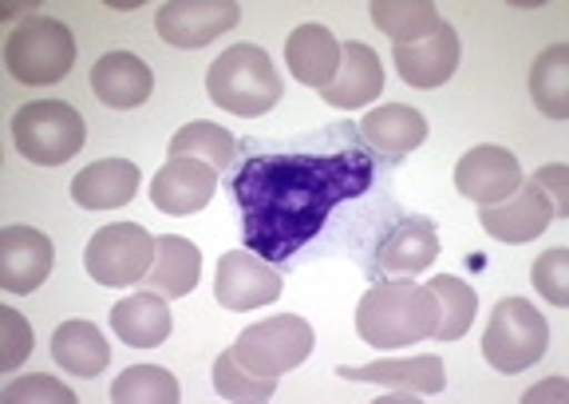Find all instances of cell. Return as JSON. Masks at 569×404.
Masks as SVG:
<instances>
[{
	"mask_svg": "<svg viewBox=\"0 0 569 404\" xmlns=\"http://www.w3.org/2000/svg\"><path fill=\"white\" fill-rule=\"evenodd\" d=\"M533 179H538V187H542L546 195H550L553 215L569 218V167L566 162H550V167H542V171H533Z\"/></svg>",
	"mask_w": 569,
	"mask_h": 404,
	"instance_id": "cell-35",
	"label": "cell"
},
{
	"mask_svg": "<svg viewBox=\"0 0 569 404\" xmlns=\"http://www.w3.org/2000/svg\"><path fill=\"white\" fill-rule=\"evenodd\" d=\"M553 218L558 215H553L550 195H546V190L538 187V179L530 175V179H522V187H518L510 198L482 207L479 223L495 243L522 246V243H533V238H538Z\"/></svg>",
	"mask_w": 569,
	"mask_h": 404,
	"instance_id": "cell-11",
	"label": "cell"
},
{
	"mask_svg": "<svg viewBox=\"0 0 569 404\" xmlns=\"http://www.w3.org/2000/svg\"><path fill=\"white\" fill-rule=\"evenodd\" d=\"M178 381L174 373L159 365H134L111 385V401L116 404H174L178 401Z\"/></svg>",
	"mask_w": 569,
	"mask_h": 404,
	"instance_id": "cell-30",
	"label": "cell"
},
{
	"mask_svg": "<svg viewBox=\"0 0 569 404\" xmlns=\"http://www.w3.org/2000/svg\"><path fill=\"white\" fill-rule=\"evenodd\" d=\"M345 381H365V385H388L396 393H416V396H436L447 385V368L439 357L423 353V357H391L372 361L360 368H337Z\"/></svg>",
	"mask_w": 569,
	"mask_h": 404,
	"instance_id": "cell-18",
	"label": "cell"
},
{
	"mask_svg": "<svg viewBox=\"0 0 569 404\" xmlns=\"http://www.w3.org/2000/svg\"><path fill=\"white\" fill-rule=\"evenodd\" d=\"M213 297L222 309L249 314V309L269 306L281 297V274L253 250H230L218 262V278H213Z\"/></svg>",
	"mask_w": 569,
	"mask_h": 404,
	"instance_id": "cell-10",
	"label": "cell"
},
{
	"mask_svg": "<svg viewBox=\"0 0 569 404\" xmlns=\"http://www.w3.org/2000/svg\"><path fill=\"white\" fill-rule=\"evenodd\" d=\"M550 345V325L526 297H502L490 314V325L482 333V357L498 373H522L533 361H542Z\"/></svg>",
	"mask_w": 569,
	"mask_h": 404,
	"instance_id": "cell-6",
	"label": "cell"
},
{
	"mask_svg": "<svg viewBox=\"0 0 569 404\" xmlns=\"http://www.w3.org/2000/svg\"><path fill=\"white\" fill-rule=\"evenodd\" d=\"M396 68H400L403 83L411 88H443L459 68V32L443 24L427 40L416 45H396Z\"/></svg>",
	"mask_w": 569,
	"mask_h": 404,
	"instance_id": "cell-19",
	"label": "cell"
},
{
	"mask_svg": "<svg viewBox=\"0 0 569 404\" xmlns=\"http://www.w3.org/2000/svg\"><path fill=\"white\" fill-rule=\"evenodd\" d=\"M202 278V250L178 234H162L154 246V266L147 269V289L162 297H187Z\"/></svg>",
	"mask_w": 569,
	"mask_h": 404,
	"instance_id": "cell-24",
	"label": "cell"
},
{
	"mask_svg": "<svg viewBox=\"0 0 569 404\" xmlns=\"http://www.w3.org/2000/svg\"><path fill=\"white\" fill-rule=\"evenodd\" d=\"M4 404H20V401H52V404H76V393L68 385H60L56 377H24L12 381L4 393H0Z\"/></svg>",
	"mask_w": 569,
	"mask_h": 404,
	"instance_id": "cell-34",
	"label": "cell"
},
{
	"mask_svg": "<svg viewBox=\"0 0 569 404\" xmlns=\"http://www.w3.org/2000/svg\"><path fill=\"white\" fill-rule=\"evenodd\" d=\"M154 246H159V238L142 230L139 223H111L96 230L88 254H83V266L99 286H139L147 278V269L154 266Z\"/></svg>",
	"mask_w": 569,
	"mask_h": 404,
	"instance_id": "cell-7",
	"label": "cell"
},
{
	"mask_svg": "<svg viewBox=\"0 0 569 404\" xmlns=\"http://www.w3.org/2000/svg\"><path fill=\"white\" fill-rule=\"evenodd\" d=\"M167 151H170V159L194 155V159H206V162H213L218 171H226L233 162V135L226 131V127L210 124V119H198V124L178 127Z\"/></svg>",
	"mask_w": 569,
	"mask_h": 404,
	"instance_id": "cell-29",
	"label": "cell"
},
{
	"mask_svg": "<svg viewBox=\"0 0 569 404\" xmlns=\"http://www.w3.org/2000/svg\"><path fill=\"white\" fill-rule=\"evenodd\" d=\"M436 294L416 282L391 278L372 286L356 306V333L372 349H408L436 333Z\"/></svg>",
	"mask_w": 569,
	"mask_h": 404,
	"instance_id": "cell-2",
	"label": "cell"
},
{
	"mask_svg": "<svg viewBox=\"0 0 569 404\" xmlns=\"http://www.w3.org/2000/svg\"><path fill=\"white\" fill-rule=\"evenodd\" d=\"M206 91H210V99L218 108L233 111L241 119H253V116H266L269 108H277V99H281L284 88L266 48L233 45L210 63Z\"/></svg>",
	"mask_w": 569,
	"mask_h": 404,
	"instance_id": "cell-3",
	"label": "cell"
},
{
	"mask_svg": "<svg viewBox=\"0 0 569 404\" xmlns=\"http://www.w3.org/2000/svg\"><path fill=\"white\" fill-rule=\"evenodd\" d=\"M427 289L436 294V342H459V337H467V329L475 325V314H479V297H475V289L467 286L462 278H455V274H439V278L427 282Z\"/></svg>",
	"mask_w": 569,
	"mask_h": 404,
	"instance_id": "cell-27",
	"label": "cell"
},
{
	"mask_svg": "<svg viewBox=\"0 0 569 404\" xmlns=\"http://www.w3.org/2000/svg\"><path fill=\"white\" fill-rule=\"evenodd\" d=\"M530 96L550 119H569V45H550L530 68Z\"/></svg>",
	"mask_w": 569,
	"mask_h": 404,
	"instance_id": "cell-28",
	"label": "cell"
},
{
	"mask_svg": "<svg viewBox=\"0 0 569 404\" xmlns=\"http://www.w3.org/2000/svg\"><path fill=\"white\" fill-rule=\"evenodd\" d=\"M139 190V167L127 159H99L88 162L76 179H71V198L83 210H116L127 207Z\"/></svg>",
	"mask_w": 569,
	"mask_h": 404,
	"instance_id": "cell-21",
	"label": "cell"
},
{
	"mask_svg": "<svg viewBox=\"0 0 569 404\" xmlns=\"http://www.w3.org/2000/svg\"><path fill=\"white\" fill-rule=\"evenodd\" d=\"M71 63H76V40L52 17H28L4 40V68L28 88L60 83L71 72Z\"/></svg>",
	"mask_w": 569,
	"mask_h": 404,
	"instance_id": "cell-4",
	"label": "cell"
},
{
	"mask_svg": "<svg viewBox=\"0 0 569 404\" xmlns=\"http://www.w3.org/2000/svg\"><path fill=\"white\" fill-rule=\"evenodd\" d=\"M380 91H383L380 56H376L368 45H360V40H348V45H340L337 76H332L329 88H320L325 104H329V108H345V111L368 108L372 99H380Z\"/></svg>",
	"mask_w": 569,
	"mask_h": 404,
	"instance_id": "cell-15",
	"label": "cell"
},
{
	"mask_svg": "<svg viewBox=\"0 0 569 404\" xmlns=\"http://www.w3.org/2000/svg\"><path fill=\"white\" fill-rule=\"evenodd\" d=\"M32 353V329L12 306L0 309V368H17Z\"/></svg>",
	"mask_w": 569,
	"mask_h": 404,
	"instance_id": "cell-33",
	"label": "cell"
},
{
	"mask_svg": "<svg viewBox=\"0 0 569 404\" xmlns=\"http://www.w3.org/2000/svg\"><path fill=\"white\" fill-rule=\"evenodd\" d=\"M91 91L107 108L131 111L142 108L154 91V72L134 52H107L91 68Z\"/></svg>",
	"mask_w": 569,
	"mask_h": 404,
	"instance_id": "cell-17",
	"label": "cell"
},
{
	"mask_svg": "<svg viewBox=\"0 0 569 404\" xmlns=\"http://www.w3.org/2000/svg\"><path fill=\"white\" fill-rule=\"evenodd\" d=\"M436 258H439V230L423 215L400 218L380 243V269L391 274V278L423 274L427 266H436Z\"/></svg>",
	"mask_w": 569,
	"mask_h": 404,
	"instance_id": "cell-16",
	"label": "cell"
},
{
	"mask_svg": "<svg viewBox=\"0 0 569 404\" xmlns=\"http://www.w3.org/2000/svg\"><path fill=\"white\" fill-rule=\"evenodd\" d=\"M284 63L305 88H329L340 68V40L325 24H301L284 40Z\"/></svg>",
	"mask_w": 569,
	"mask_h": 404,
	"instance_id": "cell-20",
	"label": "cell"
},
{
	"mask_svg": "<svg viewBox=\"0 0 569 404\" xmlns=\"http://www.w3.org/2000/svg\"><path fill=\"white\" fill-rule=\"evenodd\" d=\"M52 361L76 377H99L111 361V345L91 322H63L52 333Z\"/></svg>",
	"mask_w": 569,
	"mask_h": 404,
	"instance_id": "cell-25",
	"label": "cell"
},
{
	"mask_svg": "<svg viewBox=\"0 0 569 404\" xmlns=\"http://www.w3.org/2000/svg\"><path fill=\"white\" fill-rule=\"evenodd\" d=\"M12 139L17 151L36 167H60L71 155H80L88 127L83 116L63 99H36L12 116Z\"/></svg>",
	"mask_w": 569,
	"mask_h": 404,
	"instance_id": "cell-5",
	"label": "cell"
},
{
	"mask_svg": "<svg viewBox=\"0 0 569 404\" xmlns=\"http://www.w3.org/2000/svg\"><path fill=\"white\" fill-rule=\"evenodd\" d=\"M533 289L550 302V306L566 309L569 306V250H546L530 269Z\"/></svg>",
	"mask_w": 569,
	"mask_h": 404,
	"instance_id": "cell-32",
	"label": "cell"
},
{
	"mask_svg": "<svg viewBox=\"0 0 569 404\" xmlns=\"http://www.w3.org/2000/svg\"><path fill=\"white\" fill-rule=\"evenodd\" d=\"M566 396H569V385L561 377H553V381H542V385H533L522 401L533 404V401H566Z\"/></svg>",
	"mask_w": 569,
	"mask_h": 404,
	"instance_id": "cell-36",
	"label": "cell"
},
{
	"mask_svg": "<svg viewBox=\"0 0 569 404\" xmlns=\"http://www.w3.org/2000/svg\"><path fill=\"white\" fill-rule=\"evenodd\" d=\"M376 179V162L360 147L329 155H249L233 175L246 250L284 262L312 243L329 215L360 198Z\"/></svg>",
	"mask_w": 569,
	"mask_h": 404,
	"instance_id": "cell-1",
	"label": "cell"
},
{
	"mask_svg": "<svg viewBox=\"0 0 569 404\" xmlns=\"http://www.w3.org/2000/svg\"><path fill=\"white\" fill-rule=\"evenodd\" d=\"M213 388L222 401H269L277 393V381L273 377H258V373H249L233 349H222V357L213 361Z\"/></svg>",
	"mask_w": 569,
	"mask_h": 404,
	"instance_id": "cell-31",
	"label": "cell"
},
{
	"mask_svg": "<svg viewBox=\"0 0 569 404\" xmlns=\"http://www.w3.org/2000/svg\"><path fill=\"white\" fill-rule=\"evenodd\" d=\"M56 246L36 226H4L0 230V286L9 294H32L52 274Z\"/></svg>",
	"mask_w": 569,
	"mask_h": 404,
	"instance_id": "cell-14",
	"label": "cell"
},
{
	"mask_svg": "<svg viewBox=\"0 0 569 404\" xmlns=\"http://www.w3.org/2000/svg\"><path fill=\"white\" fill-rule=\"evenodd\" d=\"M368 12H372V24L396 45H416L443 28V17L431 0H372Z\"/></svg>",
	"mask_w": 569,
	"mask_h": 404,
	"instance_id": "cell-26",
	"label": "cell"
},
{
	"mask_svg": "<svg viewBox=\"0 0 569 404\" xmlns=\"http://www.w3.org/2000/svg\"><path fill=\"white\" fill-rule=\"evenodd\" d=\"M360 135L388 159H403L427 139V119L408 104H383L360 119Z\"/></svg>",
	"mask_w": 569,
	"mask_h": 404,
	"instance_id": "cell-23",
	"label": "cell"
},
{
	"mask_svg": "<svg viewBox=\"0 0 569 404\" xmlns=\"http://www.w3.org/2000/svg\"><path fill=\"white\" fill-rule=\"evenodd\" d=\"M522 167H518L515 151L498 144H482L471 147V151L462 155L459 167H455V187H459L462 198H471V203H502L510 198L518 187H522Z\"/></svg>",
	"mask_w": 569,
	"mask_h": 404,
	"instance_id": "cell-12",
	"label": "cell"
},
{
	"mask_svg": "<svg viewBox=\"0 0 569 404\" xmlns=\"http://www.w3.org/2000/svg\"><path fill=\"white\" fill-rule=\"evenodd\" d=\"M312 353V329L305 317L297 314H277L269 322H258L241 329V337L233 342V357L258 373V377H281L289 368H297Z\"/></svg>",
	"mask_w": 569,
	"mask_h": 404,
	"instance_id": "cell-8",
	"label": "cell"
},
{
	"mask_svg": "<svg viewBox=\"0 0 569 404\" xmlns=\"http://www.w3.org/2000/svg\"><path fill=\"white\" fill-rule=\"evenodd\" d=\"M241 20L233 0H170L154 12V28L170 48H206Z\"/></svg>",
	"mask_w": 569,
	"mask_h": 404,
	"instance_id": "cell-9",
	"label": "cell"
},
{
	"mask_svg": "<svg viewBox=\"0 0 569 404\" xmlns=\"http://www.w3.org/2000/svg\"><path fill=\"white\" fill-rule=\"evenodd\" d=\"M111 329L131 349H154L170 337V306L154 289H142L111 306Z\"/></svg>",
	"mask_w": 569,
	"mask_h": 404,
	"instance_id": "cell-22",
	"label": "cell"
},
{
	"mask_svg": "<svg viewBox=\"0 0 569 404\" xmlns=\"http://www.w3.org/2000/svg\"><path fill=\"white\" fill-rule=\"evenodd\" d=\"M218 190V167L194 155H178V159L162 162V171L151 183V203L162 215L187 218L198 215Z\"/></svg>",
	"mask_w": 569,
	"mask_h": 404,
	"instance_id": "cell-13",
	"label": "cell"
}]
</instances>
